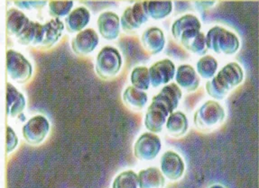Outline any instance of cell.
<instances>
[{
    "instance_id": "cell-8",
    "label": "cell",
    "mask_w": 259,
    "mask_h": 188,
    "mask_svg": "<svg viewBox=\"0 0 259 188\" xmlns=\"http://www.w3.org/2000/svg\"><path fill=\"white\" fill-rule=\"evenodd\" d=\"M167 106L162 102L153 98L151 105L147 108L145 116V126L151 133H161L163 127L167 121V118L171 114Z\"/></svg>"
},
{
    "instance_id": "cell-21",
    "label": "cell",
    "mask_w": 259,
    "mask_h": 188,
    "mask_svg": "<svg viewBox=\"0 0 259 188\" xmlns=\"http://www.w3.org/2000/svg\"><path fill=\"white\" fill-rule=\"evenodd\" d=\"M64 24L58 18H54L44 25V36H42L41 48L48 49L54 46L63 35Z\"/></svg>"
},
{
    "instance_id": "cell-29",
    "label": "cell",
    "mask_w": 259,
    "mask_h": 188,
    "mask_svg": "<svg viewBox=\"0 0 259 188\" xmlns=\"http://www.w3.org/2000/svg\"><path fill=\"white\" fill-rule=\"evenodd\" d=\"M197 73L203 79L213 78L218 69V61L210 55H205L198 60L196 64Z\"/></svg>"
},
{
    "instance_id": "cell-28",
    "label": "cell",
    "mask_w": 259,
    "mask_h": 188,
    "mask_svg": "<svg viewBox=\"0 0 259 188\" xmlns=\"http://www.w3.org/2000/svg\"><path fill=\"white\" fill-rule=\"evenodd\" d=\"M130 80L133 87L139 90L145 91L149 89L151 84L149 69L147 67L135 68L131 72Z\"/></svg>"
},
{
    "instance_id": "cell-5",
    "label": "cell",
    "mask_w": 259,
    "mask_h": 188,
    "mask_svg": "<svg viewBox=\"0 0 259 188\" xmlns=\"http://www.w3.org/2000/svg\"><path fill=\"white\" fill-rule=\"evenodd\" d=\"M162 149V142L156 134H143L135 143V157L142 161H150L156 158Z\"/></svg>"
},
{
    "instance_id": "cell-11",
    "label": "cell",
    "mask_w": 259,
    "mask_h": 188,
    "mask_svg": "<svg viewBox=\"0 0 259 188\" xmlns=\"http://www.w3.org/2000/svg\"><path fill=\"white\" fill-rule=\"evenodd\" d=\"M99 42L100 39L96 31L88 28L76 34L75 37L71 41V49L76 54L85 56L92 53L96 49Z\"/></svg>"
},
{
    "instance_id": "cell-10",
    "label": "cell",
    "mask_w": 259,
    "mask_h": 188,
    "mask_svg": "<svg viewBox=\"0 0 259 188\" xmlns=\"http://www.w3.org/2000/svg\"><path fill=\"white\" fill-rule=\"evenodd\" d=\"M150 81L153 88L169 83L176 76V65L170 59H165L154 63L149 69Z\"/></svg>"
},
{
    "instance_id": "cell-30",
    "label": "cell",
    "mask_w": 259,
    "mask_h": 188,
    "mask_svg": "<svg viewBox=\"0 0 259 188\" xmlns=\"http://www.w3.org/2000/svg\"><path fill=\"white\" fill-rule=\"evenodd\" d=\"M138 174L133 170H127L120 173L114 179L112 188H138Z\"/></svg>"
},
{
    "instance_id": "cell-22",
    "label": "cell",
    "mask_w": 259,
    "mask_h": 188,
    "mask_svg": "<svg viewBox=\"0 0 259 188\" xmlns=\"http://www.w3.org/2000/svg\"><path fill=\"white\" fill-rule=\"evenodd\" d=\"M165 178L157 167H148L138 173L139 188H163Z\"/></svg>"
},
{
    "instance_id": "cell-13",
    "label": "cell",
    "mask_w": 259,
    "mask_h": 188,
    "mask_svg": "<svg viewBox=\"0 0 259 188\" xmlns=\"http://www.w3.org/2000/svg\"><path fill=\"white\" fill-rule=\"evenodd\" d=\"M181 44L194 54L204 55L208 51L206 36L201 30L192 29L181 36Z\"/></svg>"
},
{
    "instance_id": "cell-14",
    "label": "cell",
    "mask_w": 259,
    "mask_h": 188,
    "mask_svg": "<svg viewBox=\"0 0 259 188\" xmlns=\"http://www.w3.org/2000/svg\"><path fill=\"white\" fill-rule=\"evenodd\" d=\"M176 83L187 92H193L200 86V78L196 71L189 64H183L176 72Z\"/></svg>"
},
{
    "instance_id": "cell-34",
    "label": "cell",
    "mask_w": 259,
    "mask_h": 188,
    "mask_svg": "<svg viewBox=\"0 0 259 188\" xmlns=\"http://www.w3.org/2000/svg\"><path fill=\"white\" fill-rule=\"evenodd\" d=\"M46 1H17L15 2V6L22 9H42L46 5Z\"/></svg>"
},
{
    "instance_id": "cell-3",
    "label": "cell",
    "mask_w": 259,
    "mask_h": 188,
    "mask_svg": "<svg viewBox=\"0 0 259 188\" xmlns=\"http://www.w3.org/2000/svg\"><path fill=\"white\" fill-rule=\"evenodd\" d=\"M121 54L114 47H104L97 55L95 71L102 80H111L116 77L121 70Z\"/></svg>"
},
{
    "instance_id": "cell-33",
    "label": "cell",
    "mask_w": 259,
    "mask_h": 188,
    "mask_svg": "<svg viewBox=\"0 0 259 188\" xmlns=\"http://www.w3.org/2000/svg\"><path fill=\"white\" fill-rule=\"evenodd\" d=\"M18 145V138L14 130L9 126L7 127V153H11Z\"/></svg>"
},
{
    "instance_id": "cell-1",
    "label": "cell",
    "mask_w": 259,
    "mask_h": 188,
    "mask_svg": "<svg viewBox=\"0 0 259 188\" xmlns=\"http://www.w3.org/2000/svg\"><path fill=\"white\" fill-rule=\"evenodd\" d=\"M208 50H213L218 54H234L240 46L238 36L222 26H214L206 35Z\"/></svg>"
},
{
    "instance_id": "cell-7",
    "label": "cell",
    "mask_w": 259,
    "mask_h": 188,
    "mask_svg": "<svg viewBox=\"0 0 259 188\" xmlns=\"http://www.w3.org/2000/svg\"><path fill=\"white\" fill-rule=\"evenodd\" d=\"M148 17L145 2H138L125 9L120 18V25L124 32L131 34L146 24Z\"/></svg>"
},
{
    "instance_id": "cell-31",
    "label": "cell",
    "mask_w": 259,
    "mask_h": 188,
    "mask_svg": "<svg viewBox=\"0 0 259 188\" xmlns=\"http://www.w3.org/2000/svg\"><path fill=\"white\" fill-rule=\"evenodd\" d=\"M206 91L209 96L216 100L224 99L230 92V90L226 88L216 76L206 83Z\"/></svg>"
},
{
    "instance_id": "cell-35",
    "label": "cell",
    "mask_w": 259,
    "mask_h": 188,
    "mask_svg": "<svg viewBox=\"0 0 259 188\" xmlns=\"http://www.w3.org/2000/svg\"><path fill=\"white\" fill-rule=\"evenodd\" d=\"M209 188H225L223 187L222 185H220V184H215V185H212V186H210Z\"/></svg>"
},
{
    "instance_id": "cell-9",
    "label": "cell",
    "mask_w": 259,
    "mask_h": 188,
    "mask_svg": "<svg viewBox=\"0 0 259 188\" xmlns=\"http://www.w3.org/2000/svg\"><path fill=\"white\" fill-rule=\"evenodd\" d=\"M160 167L163 176L171 181L181 178L185 169L184 160L181 158L180 155L172 151H168L163 153L161 157Z\"/></svg>"
},
{
    "instance_id": "cell-2",
    "label": "cell",
    "mask_w": 259,
    "mask_h": 188,
    "mask_svg": "<svg viewBox=\"0 0 259 188\" xmlns=\"http://www.w3.org/2000/svg\"><path fill=\"white\" fill-rule=\"evenodd\" d=\"M225 110L216 101L205 102L197 109L193 115L194 126L201 132H208L216 128L225 119Z\"/></svg>"
},
{
    "instance_id": "cell-23",
    "label": "cell",
    "mask_w": 259,
    "mask_h": 188,
    "mask_svg": "<svg viewBox=\"0 0 259 188\" xmlns=\"http://www.w3.org/2000/svg\"><path fill=\"white\" fill-rule=\"evenodd\" d=\"M201 25L200 20L192 14L184 15L178 18L171 25V34L177 42H180L181 36L190 30H201Z\"/></svg>"
},
{
    "instance_id": "cell-26",
    "label": "cell",
    "mask_w": 259,
    "mask_h": 188,
    "mask_svg": "<svg viewBox=\"0 0 259 188\" xmlns=\"http://www.w3.org/2000/svg\"><path fill=\"white\" fill-rule=\"evenodd\" d=\"M123 101L125 105L134 110H142L147 105L148 96L147 93L133 86L127 87L123 93Z\"/></svg>"
},
{
    "instance_id": "cell-18",
    "label": "cell",
    "mask_w": 259,
    "mask_h": 188,
    "mask_svg": "<svg viewBox=\"0 0 259 188\" xmlns=\"http://www.w3.org/2000/svg\"><path fill=\"white\" fill-rule=\"evenodd\" d=\"M91 13L84 7H79L72 10L65 18V26L68 33L81 32L89 25Z\"/></svg>"
},
{
    "instance_id": "cell-4",
    "label": "cell",
    "mask_w": 259,
    "mask_h": 188,
    "mask_svg": "<svg viewBox=\"0 0 259 188\" xmlns=\"http://www.w3.org/2000/svg\"><path fill=\"white\" fill-rule=\"evenodd\" d=\"M7 71L17 83L25 84L33 75V67L24 55L15 50L7 51Z\"/></svg>"
},
{
    "instance_id": "cell-27",
    "label": "cell",
    "mask_w": 259,
    "mask_h": 188,
    "mask_svg": "<svg viewBox=\"0 0 259 188\" xmlns=\"http://www.w3.org/2000/svg\"><path fill=\"white\" fill-rule=\"evenodd\" d=\"M148 17L155 20H160L168 17L172 10V3L170 1L165 2H145Z\"/></svg>"
},
{
    "instance_id": "cell-20",
    "label": "cell",
    "mask_w": 259,
    "mask_h": 188,
    "mask_svg": "<svg viewBox=\"0 0 259 188\" xmlns=\"http://www.w3.org/2000/svg\"><path fill=\"white\" fill-rule=\"evenodd\" d=\"M25 108V98L11 83L7 84V113L9 117H17Z\"/></svg>"
},
{
    "instance_id": "cell-25",
    "label": "cell",
    "mask_w": 259,
    "mask_h": 188,
    "mask_svg": "<svg viewBox=\"0 0 259 188\" xmlns=\"http://www.w3.org/2000/svg\"><path fill=\"white\" fill-rule=\"evenodd\" d=\"M188 119L183 112H174L169 115L166 121L168 134L175 138H180L187 133Z\"/></svg>"
},
{
    "instance_id": "cell-24",
    "label": "cell",
    "mask_w": 259,
    "mask_h": 188,
    "mask_svg": "<svg viewBox=\"0 0 259 188\" xmlns=\"http://www.w3.org/2000/svg\"><path fill=\"white\" fill-rule=\"evenodd\" d=\"M29 21V18L20 10L9 9L7 13V33L9 35H15L17 37Z\"/></svg>"
},
{
    "instance_id": "cell-17",
    "label": "cell",
    "mask_w": 259,
    "mask_h": 188,
    "mask_svg": "<svg viewBox=\"0 0 259 188\" xmlns=\"http://www.w3.org/2000/svg\"><path fill=\"white\" fill-rule=\"evenodd\" d=\"M44 36V25L38 22L31 21L17 36V42L22 45L40 46Z\"/></svg>"
},
{
    "instance_id": "cell-16",
    "label": "cell",
    "mask_w": 259,
    "mask_h": 188,
    "mask_svg": "<svg viewBox=\"0 0 259 188\" xmlns=\"http://www.w3.org/2000/svg\"><path fill=\"white\" fill-rule=\"evenodd\" d=\"M143 47L151 53H160L165 45V38L163 31L158 27H150L143 33L141 36Z\"/></svg>"
},
{
    "instance_id": "cell-19",
    "label": "cell",
    "mask_w": 259,
    "mask_h": 188,
    "mask_svg": "<svg viewBox=\"0 0 259 188\" xmlns=\"http://www.w3.org/2000/svg\"><path fill=\"white\" fill-rule=\"evenodd\" d=\"M183 97V93L178 85L176 83L165 85L161 91L154 96L153 98L155 100L160 101L167 106L171 113L178 107L179 102Z\"/></svg>"
},
{
    "instance_id": "cell-15",
    "label": "cell",
    "mask_w": 259,
    "mask_h": 188,
    "mask_svg": "<svg viewBox=\"0 0 259 188\" xmlns=\"http://www.w3.org/2000/svg\"><path fill=\"white\" fill-rule=\"evenodd\" d=\"M216 77L230 91L242 83L244 71L238 63L230 62L219 71Z\"/></svg>"
},
{
    "instance_id": "cell-6",
    "label": "cell",
    "mask_w": 259,
    "mask_h": 188,
    "mask_svg": "<svg viewBox=\"0 0 259 188\" xmlns=\"http://www.w3.org/2000/svg\"><path fill=\"white\" fill-rule=\"evenodd\" d=\"M50 131L49 121L44 115H35L25 123L22 133L30 145H39L46 140Z\"/></svg>"
},
{
    "instance_id": "cell-32",
    "label": "cell",
    "mask_w": 259,
    "mask_h": 188,
    "mask_svg": "<svg viewBox=\"0 0 259 188\" xmlns=\"http://www.w3.org/2000/svg\"><path fill=\"white\" fill-rule=\"evenodd\" d=\"M73 2L72 1H63V2H59V1H53L50 2L49 6V14L55 18H60V17L68 16L73 7Z\"/></svg>"
},
{
    "instance_id": "cell-12",
    "label": "cell",
    "mask_w": 259,
    "mask_h": 188,
    "mask_svg": "<svg viewBox=\"0 0 259 188\" xmlns=\"http://www.w3.org/2000/svg\"><path fill=\"white\" fill-rule=\"evenodd\" d=\"M99 32L105 40H116L120 32V19L116 13L111 11L102 13L97 21Z\"/></svg>"
}]
</instances>
